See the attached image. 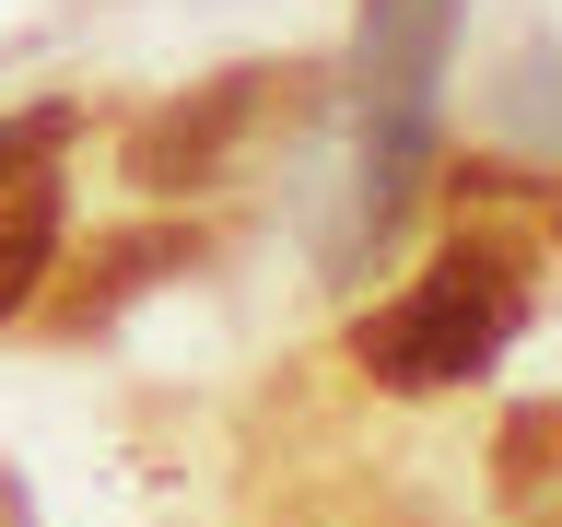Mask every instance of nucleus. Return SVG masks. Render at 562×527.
Segmentation results:
<instances>
[{
    "label": "nucleus",
    "mask_w": 562,
    "mask_h": 527,
    "mask_svg": "<svg viewBox=\"0 0 562 527\" xmlns=\"http://www.w3.org/2000/svg\"><path fill=\"white\" fill-rule=\"evenodd\" d=\"M527 328V270L504 258V246H446L434 270L398 293V305H375L363 328H351V351H363V375L398 386V399H434V386H469L504 363V340Z\"/></svg>",
    "instance_id": "obj_1"
},
{
    "label": "nucleus",
    "mask_w": 562,
    "mask_h": 527,
    "mask_svg": "<svg viewBox=\"0 0 562 527\" xmlns=\"http://www.w3.org/2000/svg\"><path fill=\"white\" fill-rule=\"evenodd\" d=\"M446 24L457 0H363V235H386L434 153V94H446Z\"/></svg>",
    "instance_id": "obj_2"
},
{
    "label": "nucleus",
    "mask_w": 562,
    "mask_h": 527,
    "mask_svg": "<svg viewBox=\"0 0 562 527\" xmlns=\"http://www.w3.org/2000/svg\"><path fill=\"white\" fill-rule=\"evenodd\" d=\"M293 82H305V70H235V82H211V94L153 105L130 130V188H211L223 153H235V141L270 117V94H293Z\"/></svg>",
    "instance_id": "obj_3"
},
{
    "label": "nucleus",
    "mask_w": 562,
    "mask_h": 527,
    "mask_svg": "<svg viewBox=\"0 0 562 527\" xmlns=\"http://www.w3.org/2000/svg\"><path fill=\"white\" fill-rule=\"evenodd\" d=\"M59 270V176H24V188H0V328L47 293Z\"/></svg>",
    "instance_id": "obj_4"
},
{
    "label": "nucleus",
    "mask_w": 562,
    "mask_h": 527,
    "mask_svg": "<svg viewBox=\"0 0 562 527\" xmlns=\"http://www.w3.org/2000/svg\"><path fill=\"white\" fill-rule=\"evenodd\" d=\"M70 141V105H35V117H0V188L47 176V153Z\"/></svg>",
    "instance_id": "obj_5"
}]
</instances>
